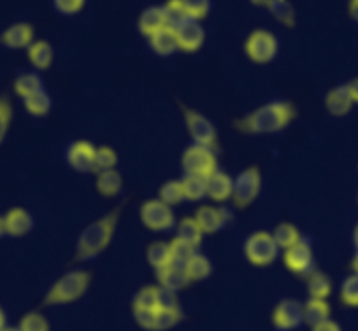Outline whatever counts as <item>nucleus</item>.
<instances>
[{"mask_svg":"<svg viewBox=\"0 0 358 331\" xmlns=\"http://www.w3.org/2000/svg\"><path fill=\"white\" fill-rule=\"evenodd\" d=\"M295 107L287 100H273L257 107L253 112L236 123L237 128L251 135H271L280 133L295 119Z\"/></svg>","mask_w":358,"mask_h":331,"instance_id":"f257e3e1","label":"nucleus"},{"mask_svg":"<svg viewBox=\"0 0 358 331\" xmlns=\"http://www.w3.org/2000/svg\"><path fill=\"white\" fill-rule=\"evenodd\" d=\"M120 212H122L120 207L109 210L79 233L78 244H76V260L92 261L108 249L118 226Z\"/></svg>","mask_w":358,"mask_h":331,"instance_id":"f03ea898","label":"nucleus"},{"mask_svg":"<svg viewBox=\"0 0 358 331\" xmlns=\"http://www.w3.org/2000/svg\"><path fill=\"white\" fill-rule=\"evenodd\" d=\"M90 281H92L90 272L81 270V268L69 270L48 289L44 303L46 305H67V303L78 302L79 298L85 296Z\"/></svg>","mask_w":358,"mask_h":331,"instance_id":"7ed1b4c3","label":"nucleus"},{"mask_svg":"<svg viewBox=\"0 0 358 331\" xmlns=\"http://www.w3.org/2000/svg\"><path fill=\"white\" fill-rule=\"evenodd\" d=\"M243 253L244 258L253 267H268V265H273L278 260L281 249L276 240H274L273 233L255 232L244 240Z\"/></svg>","mask_w":358,"mask_h":331,"instance_id":"20e7f679","label":"nucleus"},{"mask_svg":"<svg viewBox=\"0 0 358 331\" xmlns=\"http://www.w3.org/2000/svg\"><path fill=\"white\" fill-rule=\"evenodd\" d=\"M244 53L253 64H271L273 60H276L278 53H280V41L273 32L257 29L244 41Z\"/></svg>","mask_w":358,"mask_h":331,"instance_id":"39448f33","label":"nucleus"},{"mask_svg":"<svg viewBox=\"0 0 358 331\" xmlns=\"http://www.w3.org/2000/svg\"><path fill=\"white\" fill-rule=\"evenodd\" d=\"M181 167L188 175L209 177L213 172L218 170L216 151L213 147L202 146V144H192L181 156Z\"/></svg>","mask_w":358,"mask_h":331,"instance_id":"423d86ee","label":"nucleus"},{"mask_svg":"<svg viewBox=\"0 0 358 331\" xmlns=\"http://www.w3.org/2000/svg\"><path fill=\"white\" fill-rule=\"evenodd\" d=\"M141 221L150 232L162 233L169 232L176 226V216L171 205L162 202L160 198H151L141 205Z\"/></svg>","mask_w":358,"mask_h":331,"instance_id":"0eeeda50","label":"nucleus"},{"mask_svg":"<svg viewBox=\"0 0 358 331\" xmlns=\"http://www.w3.org/2000/svg\"><path fill=\"white\" fill-rule=\"evenodd\" d=\"M262 191V172L258 167H248L234 179L232 202L237 209H246Z\"/></svg>","mask_w":358,"mask_h":331,"instance_id":"6e6552de","label":"nucleus"},{"mask_svg":"<svg viewBox=\"0 0 358 331\" xmlns=\"http://www.w3.org/2000/svg\"><path fill=\"white\" fill-rule=\"evenodd\" d=\"M181 107H183L185 125H187V130L190 133L194 144H202V146L216 149V146H218V132H216L215 123L209 118H206L199 110L185 105Z\"/></svg>","mask_w":358,"mask_h":331,"instance_id":"1a4fd4ad","label":"nucleus"},{"mask_svg":"<svg viewBox=\"0 0 358 331\" xmlns=\"http://www.w3.org/2000/svg\"><path fill=\"white\" fill-rule=\"evenodd\" d=\"M273 326L278 331H294L304 324V303L297 300L285 298L274 307Z\"/></svg>","mask_w":358,"mask_h":331,"instance_id":"9d476101","label":"nucleus"},{"mask_svg":"<svg viewBox=\"0 0 358 331\" xmlns=\"http://www.w3.org/2000/svg\"><path fill=\"white\" fill-rule=\"evenodd\" d=\"M283 263L288 272L295 275H302V277H308L311 272H315V254H313L309 242L302 239L295 246L285 249Z\"/></svg>","mask_w":358,"mask_h":331,"instance_id":"9b49d317","label":"nucleus"},{"mask_svg":"<svg viewBox=\"0 0 358 331\" xmlns=\"http://www.w3.org/2000/svg\"><path fill=\"white\" fill-rule=\"evenodd\" d=\"M65 161L79 174L95 172V146L90 140H74L65 151Z\"/></svg>","mask_w":358,"mask_h":331,"instance_id":"f8f14e48","label":"nucleus"},{"mask_svg":"<svg viewBox=\"0 0 358 331\" xmlns=\"http://www.w3.org/2000/svg\"><path fill=\"white\" fill-rule=\"evenodd\" d=\"M229 209H218L213 205H202L195 210L194 219L197 221L199 228L202 230L204 235H215L222 232L230 219Z\"/></svg>","mask_w":358,"mask_h":331,"instance_id":"ddd939ff","label":"nucleus"},{"mask_svg":"<svg viewBox=\"0 0 358 331\" xmlns=\"http://www.w3.org/2000/svg\"><path fill=\"white\" fill-rule=\"evenodd\" d=\"M2 225H4V233L9 237H25L27 233L32 232L34 217L23 207H13L2 216Z\"/></svg>","mask_w":358,"mask_h":331,"instance_id":"4468645a","label":"nucleus"},{"mask_svg":"<svg viewBox=\"0 0 358 331\" xmlns=\"http://www.w3.org/2000/svg\"><path fill=\"white\" fill-rule=\"evenodd\" d=\"M176 34H178L179 50L185 51V53H195L206 43L204 27H202L201 22H195V20H188L183 25H179L176 29Z\"/></svg>","mask_w":358,"mask_h":331,"instance_id":"2eb2a0df","label":"nucleus"},{"mask_svg":"<svg viewBox=\"0 0 358 331\" xmlns=\"http://www.w3.org/2000/svg\"><path fill=\"white\" fill-rule=\"evenodd\" d=\"M34 41H36L34 27L25 22L13 23L0 34V44L8 50H27Z\"/></svg>","mask_w":358,"mask_h":331,"instance_id":"dca6fc26","label":"nucleus"},{"mask_svg":"<svg viewBox=\"0 0 358 331\" xmlns=\"http://www.w3.org/2000/svg\"><path fill=\"white\" fill-rule=\"evenodd\" d=\"M234 177L223 170H215L208 177V198L215 203H225L232 200Z\"/></svg>","mask_w":358,"mask_h":331,"instance_id":"f3484780","label":"nucleus"},{"mask_svg":"<svg viewBox=\"0 0 358 331\" xmlns=\"http://www.w3.org/2000/svg\"><path fill=\"white\" fill-rule=\"evenodd\" d=\"M148 46L153 51L157 57H172L176 51H179V43H178V34L176 29L172 27H164L158 32H155L153 36L148 37Z\"/></svg>","mask_w":358,"mask_h":331,"instance_id":"a211bd4d","label":"nucleus"},{"mask_svg":"<svg viewBox=\"0 0 358 331\" xmlns=\"http://www.w3.org/2000/svg\"><path fill=\"white\" fill-rule=\"evenodd\" d=\"M157 272V279L165 289H171V291H181V289L187 288L190 284V277H188L187 270L185 267H178V265H167V267L160 268V270H155Z\"/></svg>","mask_w":358,"mask_h":331,"instance_id":"6ab92c4d","label":"nucleus"},{"mask_svg":"<svg viewBox=\"0 0 358 331\" xmlns=\"http://www.w3.org/2000/svg\"><path fill=\"white\" fill-rule=\"evenodd\" d=\"M164 27H167L164 6H151V8H146L141 13L139 22H137V30L146 39L150 36H153L155 32H158L160 29H164Z\"/></svg>","mask_w":358,"mask_h":331,"instance_id":"aec40b11","label":"nucleus"},{"mask_svg":"<svg viewBox=\"0 0 358 331\" xmlns=\"http://www.w3.org/2000/svg\"><path fill=\"white\" fill-rule=\"evenodd\" d=\"M325 107L330 115L336 116V118L346 116L351 110V107H353V98H351L348 86L341 84L330 89L325 96Z\"/></svg>","mask_w":358,"mask_h":331,"instance_id":"412c9836","label":"nucleus"},{"mask_svg":"<svg viewBox=\"0 0 358 331\" xmlns=\"http://www.w3.org/2000/svg\"><path fill=\"white\" fill-rule=\"evenodd\" d=\"M27 57H29L30 65H32L36 71H48V68L53 65V46L44 39L34 41V43L27 47Z\"/></svg>","mask_w":358,"mask_h":331,"instance_id":"4be33fe9","label":"nucleus"},{"mask_svg":"<svg viewBox=\"0 0 358 331\" xmlns=\"http://www.w3.org/2000/svg\"><path fill=\"white\" fill-rule=\"evenodd\" d=\"M202 230L199 228L197 221L194 217H183V219L176 223V239L185 242L187 246L199 249V246L202 244Z\"/></svg>","mask_w":358,"mask_h":331,"instance_id":"5701e85b","label":"nucleus"},{"mask_svg":"<svg viewBox=\"0 0 358 331\" xmlns=\"http://www.w3.org/2000/svg\"><path fill=\"white\" fill-rule=\"evenodd\" d=\"M95 188L102 196H116L122 193L123 189V177L116 168L111 170L97 172V181H95Z\"/></svg>","mask_w":358,"mask_h":331,"instance_id":"b1692460","label":"nucleus"},{"mask_svg":"<svg viewBox=\"0 0 358 331\" xmlns=\"http://www.w3.org/2000/svg\"><path fill=\"white\" fill-rule=\"evenodd\" d=\"M22 100H23V107H25V110L30 116H34V118H44V116H48L51 107H53V100H51L50 93H48L44 88L39 89V91L32 93V95L25 96V98Z\"/></svg>","mask_w":358,"mask_h":331,"instance_id":"393cba45","label":"nucleus"},{"mask_svg":"<svg viewBox=\"0 0 358 331\" xmlns=\"http://www.w3.org/2000/svg\"><path fill=\"white\" fill-rule=\"evenodd\" d=\"M185 270H187L188 277H190L192 282L206 281L213 272L211 260H209L206 254L195 251V253L188 258L187 263H185Z\"/></svg>","mask_w":358,"mask_h":331,"instance_id":"a878e982","label":"nucleus"},{"mask_svg":"<svg viewBox=\"0 0 358 331\" xmlns=\"http://www.w3.org/2000/svg\"><path fill=\"white\" fill-rule=\"evenodd\" d=\"M181 188H183L185 202H201L208 196V177L185 174V177L181 179Z\"/></svg>","mask_w":358,"mask_h":331,"instance_id":"bb28decb","label":"nucleus"},{"mask_svg":"<svg viewBox=\"0 0 358 331\" xmlns=\"http://www.w3.org/2000/svg\"><path fill=\"white\" fill-rule=\"evenodd\" d=\"M306 286H308L309 298H320L327 300L332 295V281L323 272H311L306 277Z\"/></svg>","mask_w":358,"mask_h":331,"instance_id":"cd10ccee","label":"nucleus"},{"mask_svg":"<svg viewBox=\"0 0 358 331\" xmlns=\"http://www.w3.org/2000/svg\"><path fill=\"white\" fill-rule=\"evenodd\" d=\"M44 88L43 78L39 75V72H23L13 82V89H15L16 95L20 98H25V96L32 95V93L39 91Z\"/></svg>","mask_w":358,"mask_h":331,"instance_id":"c85d7f7f","label":"nucleus"},{"mask_svg":"<svg viewBox=\"0 0 358 331\" xmlns=\"http://www.w3.org/2000/svg\"><path fill=\"white\" fill-rule=\"evenodd\" d=\"M330 319V305L327 300L320 298H309L304 303V323L309 326L323 323V321Z\"/></svg>","mask_w":358,"mask_h":331,"instance_id":"c756f323","label":"nucleus"},{"mask_svg":"<svg viewBox=\"0 0 358 331\" xmlns=\"http://www.w3.org/2000/svg\"><path fill=\"white\" fill-rule=\"evenodd\" d=\"M265 8L281 25L290 27V29L295 25V9L290 0H268Z\"/></svg>","mask_w":358,"mask_h":331,"instance_id":"7c9ffc66","label":"nucleus"},{"mask_svg":"<svg viewBox=\"0 0 358 331\" xmlns=\"http://www.w3.org/2000/svg\"><path fill=\"white\" fill-rule=\"evenodd\" d=\"M146 260L155 270H160V268L171 265L172 256H171V244L169 242H153L146 249Z\"/></svg>","mask_w":358,"mask_h":331,"instance_id":"2f4dec72","label":"nucleus"},{"mask_svg":"<svg viewBox=\"0 0 358 331\" xmlns=\"http://www.w3.org/2000/svg\"><path fill=\"white\" fill-rule=\"evenodd\" d=\"M273 237L281 251L288 249V247L295 246V244L302 240L301 232H299L297 226L292 225V223H281V225H278L276 228H274Z\"/></svg>","mask_w":358,"mask_h":331,"instance_id":"473e14b6","label":"nucleus"},{"mask_svg":"<svg viewBox=\"0 0 358 331\" xmlns=\"http://www.w3.org/2000/svg\"><path fill=\"white\" fill-rule=\"evenodd\" d=\"M165 18H167V25L172 29H178L179 25H183L185 22L190 20L187 9H185L183 0H167L164 4Z\"/></svg>","mask_w":358,"mask_h":331,"instance_id":"72a5a7b5","label":"nucleus"},{"mask_svg":"<svg viewBox=\"0 0 358 331\" xmlns=\"http://www.w3.org/2000/svg\"><path fill=\"white\" fill-rule=\"evenodd\" d=\"M339 298L346 307L358 309V274L353 272L344 279L339 289Z\"/></svg>","mask_w":358,"mask_h":331,"instance_id":"f704fd0d","label":"nucleus"},{"mask_svg":"<svg viewBox=\"0 0 358 331\" xmlns=\"http://www.w3.org/2000/svg\"><path fill=\"white\" fill-rule=\"evenodd\" d=\"M160 286H144L134 296V309H158Z\"/></svg>","mask_w":358,"mask_h":331,"instance_id":"c9c22d12","label":"nucleus"},{"mask_svg":"<svg viewBox=\"0 0 358 331\" xmlns=\"http://www.w3.org/2000/svg\"><path fill=\"white\" fill-rule=\"evenodd\" d=\"M183 314L181 309H157V319H155V331H167L181 323Z\"/></svg>","mask_w":358,"mask_h":331,"instance_id":"e433bc0d","label":"nucleus"},{"mask_svg":"<svg viewBox=\"0 0 358 331\" xmlns=\"http://www.w3.org/2000/svg\"><path fill=\"white\" fill-rule=\"evenodd\" d=\"M158 198L162 202H165L167 205L174 207L178 203L185 202V195H183V188H181V181H167L158 191Z\"/></svg>","mask_w":358,"mask_h":331,"instance_id":"4c0bfd02","label":"nucleus"},{"mask_svg":"<svg viewBox=\"0 0 358 331\" xmlns=\"http://www.w3.org/2000/svg\"><path fill=\"white\" fill-rule=\"evenodd\" d=\"M116 165H118V154L113 147H95V172L111 170V168H116Z\"/></svg>","mask_w":358,"mask_h":331,"instance_id":"58836bf2","label":"nucleus"},{"mask_svg":"<svg viewBox=\"0 0 358 331\" xmlns=\"http://www.w3.org/2000/svg\"><path fill=\"white\" fill-rule=\"evenodd\" d=\"M20 331H50V321L41 312H27L18 323Z\"/></svg>","mask_w":358,"mask_h":331,"instance_id":"ea45409f","label":"nucleus"},{"mask_svg":"<svg viewBox=\"0 0 358 331\" xmlns=\"http://www.w3.org/2000/svg\"><path fill=\"white\" fill-rule=\"evenodd\" d=\"M183 4L190 20H195V22L208 18L211 11V0H183Z\"/></svg>","mask_w":358,"mask_h":331,"instance_id":"a19ab883","label":"nucleus"},{"mask_svg":"<svg viewBox=\"0 0 358 331\" xmlns=\"http://www.w3.org/2000/svg\"><path fill=\"white\" fill-rule=\"evenodd\" d=\"M171 256H172V265H178V267H185V263L188 261V258L192 256V254L195 253L197 249H194V247L187 246L185 242H181V240L174 239L171 240Z\"/></svg>","mask_w":358,"mask_h":331,"instance_id":"79ce46f5","label":"nucleus"},{"mask_svg":"<svg viewBox=\"0 0 358 331\" xmlns=\"http://www.w3.org/2000/svg\"><path fill=\"white\" fill-rule=\"evenodd\" d=\"M13 122V103L8 96H0V144L4 142Z\"/></svg>","mask_w":358,"mask_h":331,"instance_id":"37998d69","label":"nucleus"},{"mask_svg":"<svg viewBox=\"0 0 358 331\" xmlns=\"http://www.w3.org/2000/svg\"><path fill=\"white\" fill-rule=\"evenodd\" d=\"M86 0H53V8L64 16H74L83 11Z\"/></svg>","mask_w":358,"mask_h":331,"instance_id":"c03bdc74","label":"nucleus"},{"mask_svg":"<svg viewBox=\"0 0 358 331\" xmlns=\"http://www.w3.org/2000/svg\"><path fill=\"white\" fill-rule=\"evenodd\" d=\"M311 331H343V330H341V326L336 323V321L327 319L323 321V323L311 326Z\"/></svg>","mask_w":358,"mask_h":331,"instance_id":"a18cd8bd","label":"nucleus"},{"mask_svg":"<svg viewBox=\"0 0 358 331\" xmlns=\"http://www.w3.org/2000/svg\"><path fill=\"white\" fill-rule=\"evenodd\" d=\"M346 86L348 89H350V95L351 98H353V103H358V78L351 79Z\"/></svg>","mask_w":358,"mask_h":331,"instance_id":"49530a36","label":"nucleus"},{"mask_svg":"<svg viewBox=\"0 0 358 331\" xmlns=\"http://www.w3.org/2000/svg\"><path fill=\"white\" fill-rule=\"evenodd\" d=\"M348 13H350L351 20L358 23V0H350V4H348Z\"/></svg>","mask_w":358,"mask_h":331,"instance_id":"de8ad7c7","label":"nucleus"},{"mask_svg":"<svg viewBox=\"0 0 358 331\" xmlns=\"http://www.w3.org/2000/svg\"><path fill=\"white\" fill-rule=\"evenodd\" d=\"M8 326V316H6V310L0 307V331L4 330Z\"/></svg>","mask_w":358,"mask_h":331,"instance_id":"09e8293b","label":"nucleus"},{"mask_svg":"<svg viewBox=\"0 0 358 331\" xmlns=\"http://www.w3.org/2000/svg\"><path fill=\"white\" fill-rule=\"evenodd\" d=\"M351 270H353L355 274H358V249L357 253L353 254V258H351Z\"/></svg>","mask_w":358,"mask_h":331,"instance_id":"8fccbe9b","label":"nucleus"},{"mask_svg":"<svg viewBox=\"0 0 358 331\" xmlns=\"http://www.w3.org/2000/svg\"><path fill=\"white\" fill-rule=\"evenodd\" d=\"M353 244H355V247L358 249V223L355 225V230H353Z\"/></svg>","mask_w":358,"mask_h":331,"instance_id":"3c124183","label":"nucleus"},{"mask_svg":"<svg viewBox=\"0 0 358 331\" xmlns=\"http://www.w3.org/2000/svg\"><path fill=\"white\" fill-rule=\"evenodd\" d=\"M251 4L253 6H267V2L268 0H250Z\"/></svg>","mask_w":358,"mask_h":331,"instance_id":"603ef678","label":"nucleus"},{"mask_svg":"<svg viewBox=\"0 0 358 331\" xmlns=\"http://www.w3.org/2000/svg\"><path fill=\"white\" fill-rule=\"evenodd\" d=\"M6 233H4V225H2V216H0V239H2V237H4Z\"/></svg>","mask_w":358,"mask_h":331,"instance_id":"864d4df0","label":"nucleus"},{"mask_svg":"<svg viewBox=\"0 0 358 331\" xmlns=\"http://www.w3.org/2000/svg\"><path fill=\"white\" fill-rule=\"evenodd\" d=\"M2 331H20L18 326H6Z\"/></svg>","mask_w":358,"mask_h":331,"instance_id":"5fc2aeb1","label":"nucleus"}]
</instances>
